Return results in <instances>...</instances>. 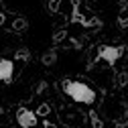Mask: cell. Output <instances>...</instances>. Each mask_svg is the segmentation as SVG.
<instances>
[{
  "label": "cell",
  "instance_id": "cell-9",
  "mask_svg": "<svg viewBox=\"0 0 128 128\" xmlns=\"http://www.w3.org/2000/svg\"><path fill=\"white\" fill-rule=\"evenodd\" d=\"M45 128H55V126H53L51 122H45Z\"/></svg>",
  "mask_w": 128,
  "mask_h": 128
},
{
  "label": "cell",
  "instance_id": "cell-4",
  "mask_svg": "<svg viewBox=\"0 0 128 128\" xmlns=\"http://www.w3.org/2000/svg\"><path fill=\"white\" fill-rule=\"evenodd\" d=\"M12 75H14V61L0 57V82L10 84L12 82Z\"/></svg>",
  "mask_w": 128,
  "mask_h": 128
},
{
  "label": "cell",
  "instance_id": "cell-2",
  "mask_svg": "<svg viewBox=\"0 0 128 128\" xmlns=\"http://www.w3.org/2000/svg\"><path fill=\"white\" fill-rule=\"evenodd\" d=\"M124 53V47H116V45H102L100 51H98V57L102 61H106L108 65H114V63L122 57Z\"/></svg>",
  "mask_w": 128,
  "mask_h": 128
},
{
  "label": "cell",
  "instance_id": "cell-7",
  "mask_svg": "<svg viewBox=\"0 0 128 128\" xmlns=\"http://www.w3.org/2000/svg\"><path fill=\"white\" fill-rule=\"evenodd\" d=\"M16 59H20V61H28V59H30L28 49H18V51H16Z\"/></svg>",
  "mask_w": 128,
  "mask_h": 128
},
{
  "label": "cell",
  "instance_id": "cell-8",
  "mask_svg": "<svg viewBox=\"0 0 128 128\" xmlns=\"http://www.w3.org/2000/svg\"><path fill=\"white\" fill-rule=\"evenodd\" d=\"M92 122H94V128H102V120L98 118V116H96V112H92Z\"/></svg>",
  "mask_w": 128,
  "mask_h": 128
},
{
  "label": "cell",
  "instance_id": "cell-6",
  "mask_svg": "<svg viewBox=\"0 0 128 128\" xmlns=\"http://www.w3.org/2000/svg\"><path fill=\"white\" fill-rule=\"evenodd\" d=\"M57 59V55H55V51H49V53H45L43 55V65H51V63Z\"/></svg>",
  "mask_w": 128,
  "mask_h": 128
},
{
  "label": "cell",
  "instance_id": "cell-1",
  "mask_svg": "<svg viewBox=\"0 0 128 128\" xmlns=\"http://www.w3.org/2000/svg\"><path fill=\"white\" fill-rule=\"evenodd\" d=\"M63 92H65L73 102H77V104L92 106L96 102L94 88L88 86V84H84V82H77V79H65V82H63Z\"/></svg>",
  "mask_w": 128,
  "mask_h": 128
},
{
  "label": "cell",
  "instance_id": "cell-3",
  "mask_svg": "<svg viewBox=\"0 0 128 128\" xmlns=\"http://www.w3.org/2000/svg\"><path fill=\"white\" fill-rule=\"evenodd\" d=\"M16 122L20 128H33L37 124V114L28 108H18L16 112Z\"/></svg>",
  "mask_w": 128,
  "mask_h": 128
},
{
  "label": "cell",
  "instance_id": "cell-5",
  "mask_svg": "<svg viewBox=\"0 0 128 128\" xmlns=\"http://www.w3.org/2000/svg\"><path fill=\"white\" fill-rule=\"evenodd\" d=\"M49 112H51L49 104H41V106L35 110V114H37V118H39V116H49Z\"/></svg>",
  "mask_w": 128,
  "mask_h": 128
}]
</instances>
